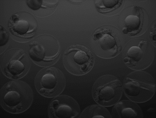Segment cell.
Listing matches in <instances>:
<instances>
[{"instance_id":"cell-8","label":"cell","mask_w":156,"mask_h":118,"mask_svg":"<svg viewBox=\"0 0 156 118\" xmlns=\"http://www.w3.org/2000/svg\"><path fill=\"white\" fill-rule=\"evenodd\" d=\"M154 52L152 46L147 41H141L138 46L131 47L123 59L126 65L132 70L141 71L152 63Z\"/></svg>"},{"instance_id":"cell-14","label":"cell","mask_w":156,"mask_h":118,"mask_svg":"<svg viewBox=\"0 0 156 118\" xmlns=\"http://www.w3.org/2000/svg\"><path fill=\"white\" fill-rule=\"evenodd\" d=\"M122 1H97L96 7L99 12L106 13L118 9L122 4Z\"/></svg>"},{"instance_id":"cell-11","label":"cell","mask_w":156,"mask_h":118,"mask_svg":"<svg viewBox=\"0 0 156 118\" xmlns=\"http://www.w3.org/2000/svg\"><path fill=\"white\" fill-rule=\"evenodd\" d=\"M112 118H143L142 110L137 103L131 100L119 101L112 109Z\"/></svg>"},{"instance_id":"cell-3","label":"cell","mask_w":156,"mask_h":118,"mask_svg":"<svg viewBox=\"0 0 156 118\" xmlns=\"http://www.w3.org/2000/svg\"><path fill=\"white\" fill-rule=\"evenodd\" d=\"M122 35L112 26L101 27L91 38L92 49L98 56L110 59L118 56L122 52L123 43Z\"/></svg>"},{"instance_id":"cell-17","label":"cell","mask_w":156,"mask_h":118,"mask_svg":"<svg viewBox=\"0 0 156 118\" xmlns=\"http://www.w3.org/2000/svg\"><path fill=\"white\" fill-rule=\"evenodd\" d=\"M9 37L5 32L2 31L1 33V46L5 45L8 41Z\"/></svg>"},{"instance_id":"cell-6","label":"cell","mask_w":156,"mask_h":118,"mask_svg":"<svg viewBox=\"0 0 156 118\" xmlns=\"http://www.w3.org/2000/svg\"><path fill=\"white\" fill-rule=\"evenodd\" d=\"M63 59L66 70L76 76H82L90 72L94 68L95 62L93 53L81 45L70 47L64 54Z\"/></svg>"},{"instance_id":"cell-1","label":"cell","mask_w":156,"mask_h":118,"mask_svg":"<svg viewBox=\"0 0 156 118\" xmlns=\"http://www.w3.org/2000/svg\"><path fill=\"white\" fill-rule=\"evenodd\" d=\"M1 105L7 112L23 113L32 105L34 95L30 86L25 82L16 80L5 83L0 92Z\"/></svg>"},{"instance_id":"cell-12","label":"cell","mask_w":156,"mask_h":118,"mask_svg":"<svg viewBox=\"0 0 156 118\" xmlns=\"http://www.w3.org/2000/svg\"><path fill=\"white\" fill-rule=\"evenodd\" d=\"M136 15H131L127 16L125 19L122 32L128 34L130 36H137L139 34L143 28L144 23V12L140 8L138 13Z\"/></svg>"},{"instance_id":"cell-2","label":"cell","mask_w":156,"mask_h":118,"mask_svg":"<svg viewBox=\"0 0 156 118\" xmlns=\"http://www.w3.org/2000/svg\"><path fill=\"white\" fill-rule=\"evenodd\" d=\"M123 91L129 100L143 103L150 100L156 91L155 80L148 73L136 71L127 75L122 83Z\"/></svg>"},{"instance_id":"cell-15","label":"cell","mask_w":156,"mask_h":118,"mask_svg":"<svg viewBox=\"0 0 156 118\" xmlns=\"http://www.w3.org/2000/svg\"><path fill=\"white\" fill-rule=\"evenodd\" d=\"M29 28V24L27 21L18 19L16 21L12 26L13 30L20 35L26 34Z\"/></svg>"},{"instance_id":"cell-5","label":"cell","mask_w":156,"mask_h":118,"mask_svg":"<svg viewBox=\"0 0 156 118\" xmlns=\"http://www.w3.org/2000/svg\"><path fill=\"white\" fill-rule=\"evenodd\" d=\"M65 75L59 69L47 67L42 69L34 80V86L40 95L48 98L59 95L66 86Z\"/></svg>"},{"instance_id":"cell-16","label":"cell","mask_w":156,"mask_h":118,"mask_svg":"<svg viewBox=\"0 0 156 118\" xmlns=\"http://www.w3.org/2000/svg\"><path fill=\"white\" fill-rule=\"evenodd\" d=\"M41 1H27V4L30 8L33 10H36L41 7L42 2Z\"/></svg>"},{"instance_id":"cell-4","label":"cell","mask_w":156,"mask_h":118,"mask_svg":"<svg viewBox=\"0 0 156 118\" xmlns=\"http://www.w3.org/2000/svg\"><path fill=\"white\" fill-rule=\"evenodd\" d=\"M122 83L117 77L110 74L98 78L92 87V96L98 105L105 107L114 106L123 93Z\"/></svg>"},{"instance_id":"cell-7","label":"cell","mask_w":156,"mask_h":118,"mask_svg":"<svg viewBox=\"0 0 156 118\" xmlns=\"http://www.w3.org/2000/svg\"><path fill=\"white\" fill-rule=\"evenodd\" d=\"M43 43L33 45L29 50L30 56L34 62L40 63L42 66H52L59 56V45L55 39L49 36L46 37Z\"/></svg>"},{"instance_id":"cell-13","label":"cell","mask_w":156,"mask_h":118,"mask_svg":"<svg viewBox=\"0 0 156 118\" xmlns=\"http://www.w3.org/2000/svg\"><path fill=\"white\" fill-rule=\"evenodd\" d=\"M112 118L111 114L105 107L98 105L89 106L80 114L79 118Z\"/></svg>"},{"instance_id":"cell-10","label":"cell","mask_w":156,"mask_h":118,"mask_svg":"<svg viewBox=\"0 0 156 118\" xmlns=\"http://www.w3.org/2000/svg\"><path fill=\"white\" fill-rule=\"evenodd\" d=\"M8 59L2 69V73L6 77L13 80L23 78L27 74L25 64L23 59L25 54L22 52H15Z\"/></svg>"},{"instance_id":"cell-9","label":"cell","mask_w":156,"mask_h":118,"mask_svg":"<svg viewBox=\"0 0 156 118\" xmlns=\"http://www.w3.org/2000/svg\"><path fill=\"white\" fill-rule=\"evenodd\" d=\"M49 118H79L81 114L79 104L72 97L65 95L56 96L48 108Z\"/></svg>"}]
</instances>
